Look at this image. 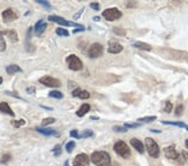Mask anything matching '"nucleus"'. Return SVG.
Segmentation results:
<instances>
[{
  "label": "nucleus",
  "instance_id": "603ef678",
  "mask_svg": "<svg viewBox=\"0 0 188 166\" xmlns=\"http://www.w3.org/2000/svg\"><path fill=\"white\" fill-rule=\"evenodd\" d=\"M186 129H187V130H188V126H187V127H186Z\"/></svg>",
  "mask_w": 188,
  "mask_h": 166
},
{
  "label": "nucleus",
  "instance_id": "58836bf2",
  "mask_svg": "<svg viewBox=\"0 0 188 166\" xmlns=\"http://www.w3.org/2000/svg\"><path fill=\"white\" fill-rule=\"evenodd\" d=\"M90 7L92 8V9H95V11H98L100 6H99V4H98V2H91V4H90Z\"/></svg>",
  "mask_w": 188,
  "mask_h": 166
},
{
  "label": "nucleus",
  "instance_id": "1a4fd4ad",
  "mask_svg": "<svg viewBox=\"0 0 188 166\" xmlns=\"http://www.w3.org/2000/svg\"><path fill=\"white\" fill-rule=\"evenodd\" d=\"M90 158L87 153H78L73 159V166H89Z\"/></svg>",
  "mask_w": 188,
  "mask_h": 166
},
{
  "label": "nucleus",
  "instance_id": "f8f14e48",
  "mask_svg": "<svg viewBox=\"0 0 188 166\" xmlns=\"http://www.w3.org/2000/svg\"><path fill=\"white\" fill-rule=\"evenodd\" d=\"M123 50V45L120 44V43H118V42H114V40L110 42L109 49H107L109 53H112V54H118V53H120Z\"/></svg>",
  "mask_w": 188,
  "mask_h": 166
},
{
  "label": "nucleus",
  "instance_id": "7ed1b4c3",
  "mask_svg": "<svg viewBox=\"0 0 188 166\" xmlns=\"http://www.w3.org/2000/svg\"><path fill=\"white\" fill-rule=\"evenodd\" d=\"M113 150L116 151L117 155H119L120 157H123V158H129L130 156V150L128 145L123 142V141H118L117 143L114 144V147H113Z\"/></svg>",
  "mask_w": 188,
  "mask_h": 166
},
{
  "label": "nucleus",
  "instance_id": "ddd939ff",
  "mask_svg": "<svg viewBox=\"0 0 188 166\" xmlns=\"http://www.w3.org/2000/svg\"><path fill=\"white\" fill-rule=\"evenodd\" d=\"M36 130L40 134L45 135V136H58V132L56 129L52 128H44V127H37Z\"/></svg>",
  "mask_w": 188,
  "mask_h": 166
},
{
  "label": "nucleus",
  "instance_id": "20e7f679",
  "mask_svg": "<svg viewBox=\"0 0 188 166\" xmlns=\"http://www.w3.org/2000/svg\"><path fill=\"white\" fill-rule=\"evenodd\" d=\"M66 61H67V64H68L69 69L75 70V72H76V70H81L82 67H83V64H82L81 59H80L78 56H75V54L68 56L67 59H66Z\"/></svg>",
  "mask_w": 188,
  "mask_h": 166
},
{
  "label": "nucleus",
  "instance_id": "bb28decb",
  "mask_svg": "<svg viewBox=\"0 0 188 166\" xmlns=\"http://www.w3.org/2000/svg\"><path fill=\"white\" fill-rule=\"evenodd\" d=\"M53 122H56V119L54 118H45V119H43L42 120V126L43 127H45V126H49V125H52Z\"/></svg>",
  "mask_w": 188,
  "mask_h": 166
},
{
  "label": "nucleus",
  "instance_id": "4468645a",
  "mask_svg": "<svg viewBox=\"0 0 188 166\" xmlns=\"http://www.w3.org/2000/svg\"><path fill=\"white\" fill-rule=\"evenodd\" d=\"M130 144H132V147L134 148L137 152H140V153L144 152V144H143L139 139H135V137L132 139V140H130Z\"/></svg>",
  "mask_w": 188,
  "mask_h": 166
},
{
  "label": "nucleus",
  "instance_id": "ea45409f",
  "mask_svg": "<svg viewBox=\"0 0 188 166\" xmlns=\"http://www.w3.org/2000/svg\"><path fill=\"white\" fill-rule=\"evenodd\" d=\"M83 11H84V7H82V8H81V11H80V12H78V13H76V14H75V15H74V20H78V18H80V16L82 15V13H83Z\"/></svg>",
  "mask_w": 188,
  "mask_h": 166
},
{
  "label": "nucleus",
  "instance_id": "412c9836",
  "mask_svg": "<svg viewBox=\"0 0 188 166\" xmlns=\"http://www.w3.org/2000/svg\"><path fill=\"white\" fill-rule=\"evenodd\" d=\"M49 97L56 98V99H61V98H64V94L58 90H52L51 92H49Z\"/></svg>",
  "mask_w": 188,
  "mask_h": 166
},
{
  "label": "nucleus",
  "instance_id": "f257e3e1",
  "mask_svg": "<svg viewBox=\"0 0 188 166\" xmlns=\"http://www.w3.org/2000/svg\"><path fill=\"white\" fill-rule=\"evenodd\" d=\"M90 161L96 166H111L112 160L111 156L106 151H95L90 156Z\"/></svg>",
  "mask_w": 188,
  "mask_h": 166
},
{
  "label": "nucleus",
  "instance_id": "0eeeda50",
  "mask_svg": "<svg viewBox=\"0 0 188 166\" xmlns=\"http://www.w3.org/2000/svg\"><path fill=\"white\" fill-rule=\"evenodd\" d=\"M39 83L44 84L46 87H50V88H59L61 85V83H60V81H59L58 78H54V77L49 76V75L40 77L39 78Z\"/></svg>",
  "mask_w": 188,
  "mask_h": 166
},
{
  "label": "nucleus",
  "instance_id": "3c124183",
  "mask_svg": "<svg viewBox=\"0 0 188 166\" xmlns=\"http://www.w3.org/2000/svg\"><path fill=\"white\" fill-rule=\"evenodd\" d=\"M0 84H2V77L0 76Z\"/></svg>",
  "mask_w": 188,
  "mask_h": 166
},
{
  "label": "nucleus",
  "instance_id": "79ce46f5",
  "mask_svg": "<svg viewBox=\"0 0 188 166\" xmlns=\"http://www.w3.org/2000/svg\"><path fill=\"white\" fill-rule=\"evenodd\" d=\"M85 29H84V26H80V27H78V29H75L74 30V34H76V32H78V31H84Z\"/></svg>",
  "mask_w": 188,
  "mask_h": 166
},
{
  "label": "nucleus",
  "instance_id": "5701e85b",
  "mask_svg": "<svg viewBox=\"0 0 188 166\" xmlns=\"http://www.w3.org/2000/svg\"><path fill=\"white\" fill-rule=\"evenodd\" d=\"M156 119H157L156 115H150V117H142V118H139L137 121H139V123H140V122H151V121H155Z\"/></svg>",
  "mask_w": 188,
  "mask_h": 166
},
{
  "label": "nucleus",
  "instance_id": "aec40b11",
  "mask_svg": "<svg viewBox=\"0 0 188 166\" xmlns=\"http://www.w3.org/2000/svg\"><path fill=\"white\" fill-rule=\"evenodd\" d=\"M0 35H7L8 38H11L12 42H18L19 37H18V34L14 31V30H6V31H0Z\"/></svg>",
  "mask_w": 188,
  "mask_h": 166
},
{
  "label": "nucleus",
  "instance_id": "473e14b6",
  "mask_svg": "<svg viewBox=\"0 0 188 166\" xmlns=\"http://www.w3.org/2000/svg\"><path fill=\"white\" fill-rule=\"evenodd\" d=\"M172 107H173V106H172V103L167 101V102L165 103V107H164V111H165L166 113H170V112H172Z\"/></svg>",
  "mask_w": 188,
  "mask_h": 166
},
{
  "label": "nucleus",
  "instance_id": "39448f33",
  "mask_svg": "<svg viewBox=\"0 0 188 166\" xmlns=\"http://www.w3.org/2000/svg\"><path fill=\"white\" fill-rule=\"evenodd\" d=\"M123 16V13L118 9L117 7H112V8H107L103 12V18L107 21H116V20L120 19Z\"/></svg>",
  "mask_w": 188,
  "mask_h": 166
},
{
  "label": "nucleus",
  "instance_id": "cd10ccee",
  "mask_svg": "<svg viewBox=\"0 0 188 166\" xmlns=\"http://www.w3.org/2000/svg\"><path fill=\"white\" fill-rule=\"evenodd\" d=\"M12 125H13L15 128H20V127H22V126H24V125H26V120H23V119L14 120V121H12Z\"/></svg>",
  "mask_w": 188,
  "mask_h": 166
},
{
  "label": "nucleus",
  "instance_id": "f3484780",
  "mask_svg": "<svg viewBox=\"0 0 188 166\" xmlns=\"http://www.w3.org/2000/svg\"><path fill=\"white\" fill-rule=\"evenodd\" d=\"M133 46L139 49V50H143V51H151L152 50L151 45L143 43V42H135V43H133Z\"/></svg>",
  "mask_w": 188,
  "mask_h": 166
},
{
  "label": "nucleus",
  "instance_id": "c85d7f7f",
  "mask_svg": "<svg viewBox=\"0 0 188 166\" xmlns=\"http://www.w3.org/2000/svg\"><path fill=\"white\" fill-rule=\"evenodd\" d=\"M52 152H53V155L54 156H60L61 155V145L60 144H57L56 147H54V149H52Z\"/></svg>",
  "mask_w": 188,
  "mask_h": 166
},
{
  "label": "nucleus",
  "instance_id": "6ab92c4d",
  "mask_svg": "<svg viewBox=\"0 0 188 166\" xmlns=\"http://www.w3.org/2000/svg\"><path fill=\"white\" fill-rule=\"evenodd\" d=\"M6 72H7V74L13 75L15 73H22V68L19 67L18 65H9V66L6 67Z\"/></svg>",
  "mask_w": 188,
  "mask_h": 166
},
{
  "label": "nucleus",
  "instance_id": "393cba45",
  "mask_svg": "<svg viewBox=\"0 0 188 166\" xmlns=\"http://www.w3.org/2000/svg\"><path fill=\"white\" fill-rule=\"evenodd\" d=\"M91 136H94V132L90 129H85V130H83L82 134H78V139H88Z\"/></svg>",
  "mask_w": 188,
  "mask_h": 166
},
{
  "label": "nucleus",
  "instance_id": "9d476101",
  "mask_svg": "<svg viewBox=\"0 0 188 166\" xmlns=\"http://www.w3.org/2000/svg\"><path fill=\"white\" fill-rule=\"evenodd\" d=\"M1 16H2V20H4V22H6V23H9V22H12V21H15V20H18V14L14 12L12 8H7L5 9L2 14H1Z\"/></svg>",
  "mask_w": 188,
  "mask_h": 166
},
{
  "label": "nucleus",
  "instance_id": "a19ab883",
  "mask_svg": "<svg viewBox=\"0 0 188 166\" xmlns=\"http://www.w3.org/2000/svg\"><path fill=\"white\" fill-rule=\"evenodd\" d=\"M80 92H81V89L80 88H78V89H75L74 91H73V97H78V95H80Z\"/></svg>",
  "mask_w": 188,
  "mask_h": 166
},
{
  "label": "nucleus",
  "instance_id": "de8ad7c7",
  "mask_svg": "<svg viewBox=\"0 0 188 166\" xmlns=\"http://www.w3.org/2000/svg\"><path fill=\"white\" fill-rule=\"evenodd\" d=\"M92 120H98V117H91Z\"/></svg>",
  "mask_w": 188,
  "mask_h": 166
},
{
  "label": "nucleus",
  "instance_id": "2eb2a0df",
  "mask_svg": "<svg viewBox=\"0 0 188 166\" xmlns=\"http://www.w3.org/2000/svg\"><path fill=\"white\" fill-rule=\"evenodd\" d=\"M46 27H47L46 22H44L43 20H39L38 22L35 24V27H33V30H35V32L37 35H42L44 32V30L46 29Z\"/></svg>",
  "mask_w": 188,
  "mask_h": 166
},
{
  "label": "nucleus",
  "instance_id": "09e8293b",
  "mask_svg": "<svg viewBox=\"0 0 188 166\" xmlns=\"http://www.w3.org/2000/svg\"><path fill=\"white\" fill-rule=\"evenodd\" d=\"M185 144H186V148H187V150H188V140H186V142H185Z\"/></svg>",
  "mask_w": 188,
  "mask_h": 166
},
{
  "label": "nucleus",
  "instance_id": "8fccbe9b",
  "mask_svg": "<svg viewBox=\"0 0 188 166\" xmlns=\"http://www.w3.org/2000/svg\"><path fill=\"white\" fill-rule=\"evenodd\" d=\"M65 166H69V163H68V161H65Z\"/></svg>",
  "mask_w": 188,
  "mask_h": 166
},
{
  "label": "nucleus",
  "instance_id": "2f4dec72",
  "mask_svg": "<svg viewBox=\"0 0 188 166\" xmlns=\"http://www.w3.org/2000/svg\"><path fill=\"white\" fill-rule=\"evenodd\" d=\"M12 158V156L9 155V153H6V155H4L2 157H1V159H0V163H2V164H6L7 161H9Z\"/></svg>",
  "mask_w": 188,
  "mask_h": 166
},
{
  "label": "nucleus",
  "instance_id": "9b49d317",
  "mask_svg": "<svg viewBox=\"0 0 188 166\" xmlns=\"http://www.w3.org/2000/svg\"><path fill=\"white\" fill-rule=\"evenodd\" d=\"M164 153L166 156V158L172 160H177L179 158V153L177 152L174 145H170V147L164 148Z\"/></svg>",
  "mask_w": 188,
  "mask_h": 166
},
{
  "label": "nucleus",
  "instance_id": "f704fd0d",
  "mask_svg": "<svg viewBox=\"0 0 188 166\" xmlns=\"http://www.w3.org/2000/svg\"><path fill=\"white\" fill-rule=\"evenodd\" d=\"M113 130H114V132H118V133H126V132H127V128L120 127V126H114V127H113Z\"/></svg>",
  "mask_w": 188,
  "mask_h": 166
},
{
  "label": "nucleus",
  "instance_id": "dca6fc26",
  "mask_svg": "<svg viewBox=\"0 0 188 166\" xmlns=\"http://www.w3.org/2000/svg\"><path fill=\"white\" fill-rule=\"evenodd\" d=\"M0 112H2V113H6V114L11 115V117H14L15 113H14L12 109L9 107V105L7 104L6 102H2L0 103Z\"/></svg>",
  "mask_w": 188,
  "mask_h": 166
},
{
  "label": "nucleus",
  "instance_id": "4c0bfd02",
  "mask_svg": "<svg viewBox=\"0 0 188 166\" xmlns=\"http://www.w3.org/2000/svg\"><path fill=\"white\" fill-rule=\"evenodd\" d=\"M69 135H71V137H74V139H78V133L76 129H74V130H72L71 133H69Z\"/></svg>",
  "mask_w": 188,
  "mask_h": 166
},
{
  "label": "nucleus",
  "instance_id": "a211bd4d",
  "mask_svg": "<svg viewBox=\"0 0 188 166\" xmlns=\"http://www.w3.org/2000/svg\"><path fill=\"white\" fill-rule=\"evenodd\" d=\"M89 111H90V105H89V104H82V105L80 106V109L78 110L76 115L82 118V117H84Z\"/></svg>",
  "mask_w": 188,
  "mask_h": 166
},
{
  "label": "nucleus",
  "instance_id": "c756f323",
  "mask_svg": "<svg viewBox=\"0 0 188 166\" xmlns=\"http://www.w3.org/2000/svg\"><path fill=\"white\" fill-rule=\"evenodd\" d=\"M78 97H80L81 99H88V98L90 97V94H89L87 90H81V92H80Z\"/></svg>",
  "mask_w": 188,
  "mask_h": 166
},
{
  "label": "nucleus",
  "instance_id": "f03ea898",
  "mask_svg": "<svg viewBox=\"0 0 188 166\" xmlns=\"http://www.w3.org/2000/svg\"><path fill=\"white\" fill-rule=\"evenodd\" d=\"M145 149H147L150 157H152V158H158L159 157L161 149H159L157 142L154 139H151V137H147L145 139Z\"/></svg>",
  "mask_w": 188,
  "mask_h": 166
},
{
  "label": "nucleus",
  "instance_id": "6e6552de",
  "mask_svg": "<svg viewBox=\"0 0 188 166\" xmlns=\"http://www.w3.org/2000/svg\"><path fill=\"white\" fill-rule=\"evenodd\" d=\"M47 19L52 21V22H56L60 26L62 27H80V24L75 23V22H72V21H67L64 18H60V16H57V15H50Z\"/></svg>",
  "mask_w": 188,
  "mask_h": 166
},
{
  "label": "nucleus",
  "instance_id": "b1692460",
  "mask_svg": "<svg viewBox=\"0 0 188 166\" xmlns=\"http://www.w3.org/2000/svg\"><path fill=\"white\" fill-rule=\"evenodd\" d=\"M56 34L58 35V36H62V37H68L69 36V32L67 29H64V28H58V29H56Z\"/></svg>",
  "mask_w": 188,
  "mask_h": 166
},
{
  "label": "nucleus",
  "instance_id": "4be33fe9",
  "mask_svg": "<svg viewBox=\"0 0 188 166\" xmlns=\"http://www.w3.org/2000/svg\"><path fill=\"white\" fill-rule=\"evenodd\" d=\"M162 122L164 125H171V126H177V127H180V128L187 127V125L181 121H162Z\"/></svg>",
  "mask_w": 188,
  "mask_h": 166
},
{
  "label": "nucleus",
  "instance_id": "423d86ee",
  "mask_svg": "<svg viewBox=\"0 0 188 166\" xmlns=\"http://www.w3.org/2000/svg\"><path fill=\"white\" fill-rule=\"evenodd\" d=\"M103 52H104L103 45L99 44V43H94V44L90 45V47L88 50V56L90 58H92V59H96L98 57H102Z\"/></svg>",
  "mask_w": 188,
  "mask_h": 166
},
{
  "label": "nucleus",
  "instance_id": "c9c22d12",
  "mask_svg": "<svg viewBox=\"0 0 188 166\" xmlns=\"http://www.w3.org/2000/svg\"><path fill=\"white\" fill-rule=\"evenodd\" d=\"M141 126V123H139V122H136V123H125V126L123 127L125 128H137Z\"/></svg>",
  "mask_w": 188,
  "mask_h": 166
},
{
  "label": "nucleus",
  "instance_id": "37998d69",
  "mask_svg": "<svg viewBox=\"0 0 188 166\" xmlns=\"http://www.w3.org/2000/svg\"><path fill=\"white\" fill-rule=\"evenodd\" d=\"M35 91H36V89H35L33 87H30V88H27V92H28V94H30V95H33V92H35Z\"/></svg>",
  "mask_w": 188,
  "mask_h": 166
},
{
  "label": "nucleus",
  "instance_id": "c03bdc74",
  "mask_svg": "<svg viewBox=\"0 0 188 166\" xmlns=\"http://www.w3.org/2000/svg\"><path fill=\"white\" fill-rule=\"evenodd\" d=\"M182 156H183V159L186 160V163H187V165H188V151H183V152H182Z\"/></svg>",
  "mask_w": 188,
  "mask_h": 166
},
{
  "label": "nucleus",
  "instance_id": "a878e982",
  "mask_svg": "<svg viewBox=\"0 0 188 166\" xmlns=\"http://www.w3.org/2000/svg\"><path fill=\"white\" fill-rule=\"evenodd\" d=\"M75 145H76V144H75V142H74V141H69V142H67V143H66V147H65L66 151H67L68 153H71L72 151L74 150Z\"/></svg>",
  "mask_w": 188,
  "mask_h": 166
},
{
  "label": "nucleus",
  "instance_id": "a18cd8bd",
  "mask_svg": "<svg viewBox=\"0 0 188 166\" xmlns=\"http://www.w3.org/2000/svg\"><path fill=\"white\" fill-rule=\"evenodd\" d=\"M92 20H94V21H99V20H100V18H99V16H94V18H92Z\"/></svg>",
  "mask_w": 188,
  "mask_h": 166
},
{
  "label": "nucleus",
  "instance_id": "e433bc0d",
  "mask_svg": "<svg viewBox=\"0 0 188 166\" xmlns=\"http://www.w3.org/2000/svg\"><path fill=\"white\" fill-rule=\"evenodd\" d=\"M182 110H183V106H182L181 104H180V105H178V106H177V109H175V115H180V114H181Z\"/></svg>",
  "mask_w": 188,
  "mask_h": 166
},
{
  "label": "nucleus",
  "instance_id": "7c9ffc66",
  "mask_svg": "<svg viewBox=\"0 0 188 166\" xmlns=\"http://www.w3.org/2000/svg\"><path fill=\"white\" fill-rule=\"evenodd\" d=\"M113 32L114 34H117V35H119V36H125L126 35V30L125 29H121V28H113Z\"/></svg>",
  "mask_w": 188,
  "mask_h": 166
},
{
  "label": "nucleus",
  "instance_id": "49530a36",
  "mask_svg": "<svg viewBox=\"0 0 188 166\" xmlns=\"http://www.w3.org/2000/svg\"><path fill=\"white\" fill-rule=\"evenodd\" d=\"M150 132H152V133H161V130H156V129H150Z\"/></svg>",
  "mask_w": 188,
  "mask_h": 166
},
{
  "label": "nucleus",
  "instance_id": "72a5a7b5",
  "mask_svg": "<svg viewBox=\"0 0 188 166\" xmlns=\"http://www.w3.org/2000/svg\"><path fill=\"white\" fill-rule=\"evenodd\" d=\"M37 2H38L39 5H42V6H44L45 8H47V9L51 8V5H50L49 1H45V0H37Z\"/></svg>",
  "mask_w": 188,
  "mask_h": 166
}]
</instances>
